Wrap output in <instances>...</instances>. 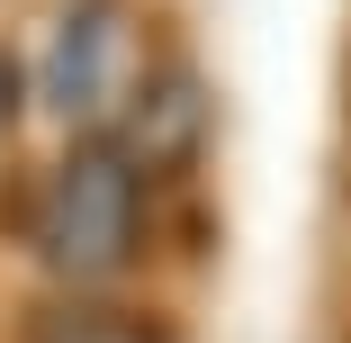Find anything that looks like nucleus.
Instances as JSON below:
<instances>
[{"label":"nucleus","instance_id":"obj_1","mask_svg":"<svg viewBox=\"0 0 351 343\" xmlns=\"http://www.w3.org/2000/svg\"><path fill=\"white\" fill-rule=\"evenodd\" d=\"M36 253H45L54 280H73V289H99L117 271H135V253H145V163H135L126 135H82V145L45 172Z\"/></svg>","mask_w":351,"mask_h":343},{"label":"nucleus","instance_id":"obj_2","mask_svg":"<svg viewBox=\"0 0 351 343\" xmlns=\"http://www.w3.org/2000/svg\"><path fill=\"white\" fill-rule=\"evenodd\" d=\"M145 73V45H135V10L126 0H73L54 19V45H45V100L63 118H99L135 91Z\"/></svg>","mask_w":351,"mask_h":343},{"label":"nucleus","instance_id":"obj_3","mask_svg":"<svg viewBox=\"0 0 351 343\" xmlns=\"http://www.w3.org/2000/svg\"><path fill=\"white\" fill-rule=\"evenodd\" d=\"M27 343H162V325L126 316V307H108V298H73V307L36 316V325H27Z\"/></svg>","mask_w":351,"mask_h":343},{"label":"nucleus","instance_id":"obj_4","mask_svg":"<svg viewBox=\"0 0 351 343\" xmlns=\"http://www.w3.org/2000/svg\"><path fill=\"white\" fill-rule=\"evenodd\" d=\"M10 126H19V63L0 54V145H10Z\"/></svg>","mask_w":351,"mask_h":343}]
</instances>
